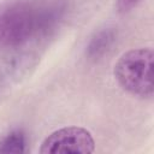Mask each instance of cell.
Listing matches in <instances>:
<instances>
[{
  "instance_id": "obj_5",
  "label": "cell",
  "mask_w": 154,
  "mask_h": 154,
  "mask_svg": "<svg viewBox=\"0 0 154 154\" xmlns=\"http://www.w3.org/2000/svg\"><path fill=\"white\" fill-rule=\"evenodd\" d=\"M25 152V134L16 129L0 138V153H23Z\"/></svg>"
},
{
  "instance_id": "obj_4",
  "label": "cell",
  "mask_w": 154,
  "mask_h": 154,
  "mask_svg": "<svg viewBox=\"0 0 154 154\" xmlns=\"http://www.w3.org/2000/svg\"><path fill=\"white\" fill-rule=\"evenodd\" d=\"M117 32L114 29H103L95 34L87 46V55L90 59H99L107 53L116 41Z\"/></svg>"
},
{
  "instance_id": "obj_3",
  "label": "cell",
  "mask_w": 154,
  "mask_h": 154,
  "mask_svg": "<svg viewBox=\"0 0 154 154\" xmlns=\"http://www.w3.org/2000/svg\"><path fill=\"white\" fill-rule=\"evenodd\" d=\"M95 142L91 134L81 126L61 128L48 135L38 149L42 154L57 153H93Z\"/></svg>"
},
{
  "instance_id": "obj_1",
  "label": "cell",
  "mask_w": 154,
  "mask_h": 154,
  "mask_svg": "<svg viewBox=\"0 0 154 154\" xmlns=\"http://www.w3.org/2000/svg\"><path fill=\"white\" fill-rule=\"evenodd\" d=\"M153 51L137 48L125 52L114 65V77L123 89L141 96L153 95Z\"/></svg>"
},
{
  "instance_id": "obj_2",
  "label": "cell",
  "mask_w": 154,
  "mask_h": 154,
  "mask_svg": "<svg viewBox=\"0 0 154 154\" xmlns=\"http://www.w3.org/2000/svg\"><path fill=\"white\" fill-rule=\"evenodd\" d=\"M37 34V6L14 1L0 11V46L14 48Z\"/></svg>"
},
{
  "instance_id": "obj_6",
  "label": "cell",
  "mask_w": 154,
  "mask_h": 154,
  "mask_svg": "<svg viewBox=\"0 0 154 154\" xmlns=\"http://www.w3.org/2000/svg\"><path fill=\"white\" fill-rule=\"evenodd\" d=\"M138 1L140 0H117V8L119 12L124 13L135 7L138 4Z\"/></svg>"
}]
</instances>
